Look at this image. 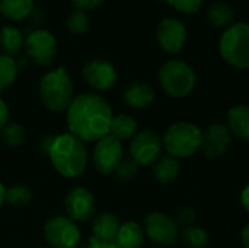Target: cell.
<instances>
[{
	"label": "cell",
	"mask_w": 249,
	"mask_h": 248,
	"mask_svg": "<svg viewBox=\"0 0 249 248\" xmlns=\"http://www.w3.org/2000/svg\"><path fill=\"white\" fill-rule=\"evenodd\" d=\"M203 130L190 121H178L168 127L162 137L163 149L177 159H185L196 155L201 146Z\"/></svg>",
	"instance_id": "5b68a950"
},
{
	"label": "cell",
	"mask_w": 249,
	"mask_h": 248,
	"mask_svg": "<svg viewBox=\"0 0 249 248\" xmlns=\"http://www.w3.org/2000/svg\"><path fill=\"white\" fill-rule=\"evenodd\" d=\"M64 208L67 218L73 222H88L96 212L95 196L85 187H74L67 193Z\"/></svg>",
	"instance_id": "5bb4252c"
},
{
	"label": "cell",
	"mask_w": 249,
	"mask_h": 248,
	"mask_svg": "<svg viewBox=\"0 0 249 248\" xmlns=\"http://www.w3.org/2000/svg\"><path fill=\"white\" fill-rule=\"evenodd\" d=\"M0 47L6 56H16L25 47V39L22 32L12 25H6L0 29Z\"/></svg>",
	"instance_id": "7402d4cb"
},
{
	"label": "cell",
	"mask_w": 249,
	"mask_h": 248,
	"mask_svg": "<svg viewBox=\"0 0 249 248\" xmlns=\"http://www.w3.org/2000/svg\"><path fill=\"white\" fill-rule=\"evenodd\" d=\"M207 18L209 22L216 26V28H229L235 23V10L231 4L223 3V1H217L209 6L207 9Z\"/></svg>",
	"instance_id": "603a6c76"
},
{
	"label": "cell",
	"mask_w": 249,
	"mask_h": 248,
	"mask_svg": "<svg viewBox=\"0 0 249 248\" xmlns=\"http://www.w3.org/2000/svg\"><path fill=\"white\" fill-rule=\"evenodd\" d=\"M105 0H71L73 6L76 7V10H90V9H96L98 6H101Z\"/></svg>",
	"instance_id": "d6a6232c"
},
{
	"label": "cell",
	"mask_w": 249,
	"mask_h": 248,
	"mask_svg": "<svg viewBox=\"0 0 249 248\" xmlns=\"http://www.w3.org/2000/svg\"><path fill=\"white\" fill-rule=\"evenodd\" d=\"M19 72L16 60L10 56L0 54V92L6 91L13 85Z\"/></svg>",
	"instance_id": "d4e9b609"
},
{
	"label": "cell",
	"mask_w": 249,
	"mask_h": 248,
	"mask_svg": "<svg viewBox=\"0 0 249 248\" xmlns=\"http://www.w3.org/2000/svg\"><path fill=\"white\" fill-rule=\"evenodd\" d=\"M32 200V191L28 186L16 184L6 189V203L15 208L28 206Z\"/></svg>",
	"instance_id": "4316f807"
},
{
	"label": "cell",
	"mask_w": 249,
	"mask_h": 248,
	"mask_svg": "<svg viewBox=\"0 0 249 248\" xmlns=\"http://www.w3.org/2000/svg\"><path fill=\"white\" fill-rule=\"evenodd\" d=\"M89 16L86 15V12L83 10H74L69 15L67 20H66V26L71 34L76 35H82L89 29Z\"/></svg>",
	"instance_id": "f1b7e54d"
},
{
	"label": "cell",
	"mask_w": 249,
	"mask_h": 248,
	"mask_svg": "<svg viewBox=\"0 0 249 248\" xmlns=\"http://www.w3.org/2000/svg\"><path fill=\"white\" fill-rule=\"evenodd\" d=\"M54 170L64 178L73 180L80 177L88 167V151L85 143L71 133L54 136L48 152Z\"/></svg>",
	"instance_id": "7a4b0ae2"
},
{
	"label": "cell",
	"mask_w": 249,
	"mask_h": 248,
	"mask_svg": "<svg viewBox=\"0 0 249 248\" xmlns=\"http://www.w3.org/2000/svg\"><path fill=\"white\" fill-rule=\"evenodd\" d=\"M144 235L162 247L174 246L179 238V225L174 218L163 212H150L143 221Z\"/></svg>",
	"instance_id": "ba28073f"
},
{
	"label": "cell",
	"mask_w": 249,
	"mask_h": 248,
	"mask_svg": "<svg viewBox=\"0 0 249 248\" xmlns=\"http://www.w3.org/2000/svg\"><path fill=\"white\" fill-rule=\"evenodd\" d=\"M1 139L3 143L9 148H19L23 145L26 139V130L19 123H7L1 130Z\"/></svg>",
	"instance_id": "484cf974"
},
{
	"label": "cell",
	"mask_w": 249,
	"mask_h": 248,
	"mask_svg": "<svg viewBox=\"0 0 249 248\" xmlns=\"http://www.w3.org/2000/svg\"><path fill=\"white\" fill-rule=\"evenodd\" d=\"M188 34L185 23L175 16L163 18L156 28V41L159 47L168 54L179 53L187 42Z\"/></svg>",
	"instance_id": "8fae6325"
},
{
	"label": "cell",
	"mask_w": 249,
	"mask_h": 248,
	"mask_svg": "<svg viewBox=\"0 0 249 248\" xmlns=\"http://www.w3.org/2000/svg\"><path fill=\"white\" fill-rule=\"evenodd\" d=\"M34 10V0H0V12L10 20H22Z\"/></svg>",
	"instance_id": "cb8c5ba5"
},
{
	"label": "cell",
	"mask_w": 249,
	"mask_h": 248,
	"mask_svg": "<svg viewBox=\"0 0 249 248\" xmlns=\"http://www.w3.org/2000/svg\"><path fill=\"white\" fill-rule=\"evenodd\" d=\"M25 51L38 66H50L57 54V39L47 29H35L25 39Z\"/></svg>",
	"instance_id": "30bf717a"
},
{
	"label": "cell",
	"mask_w": 249,
	"mask_h": 248,
	"mask_svg": "<svg viewBox=\"0 0 249 248\" xmlns=\"http://www.w3.org/2000/svg\"><path fill=\"white\" fill-rule=\"evenodd\" d=\"M152 167H153V177L160 184L174 183L181 172L179 159L171 155H162Z\"/></svg>",
	"instance_id": "ffe728a7"
},
{
	"label": "cell",
	"mask_w": 249,
	"mask_h": 248,
	"mask_svg": "<svg viewBox=\"0 0 249 248\" xmlns=\"http://www.w3.org/2000/svg\"><path fill=\"white\" fill-rule=\"evenodd\" d=\"M123 143L108 134L95 143L92 162L98 172L109 175L114 174V171L123 161Z\"/></svg>",
	"instance_id": "7c38bea8"
},
{
	"label": "cell",
	"mask_w": 249,
	"mask_h": 248,
	"mask_svg": "<svg viewBox=\"0 0 249 248\" xmlns=\"http://www.w3.org/2000/svg\"><path fill=\"white\" fill-rule=\"evenodd\" d=\"M53 142H54V136H45V137L41 139V151H42V153L48 155Z\"/></svg>",
	"instance_id": "d590c367"
},
{
	"label": "cell",
	"mask_w": 249,
	"mask_h": 248,
	"mask_svg": "<svg viewBox=\"0 0 249 248\" xmlns=\"http://www.w3.org/2000/svg\"><path fill=\"white\" fill-rule=\"evenodd\" d=\"M82 77L92 89L98 92H105L114 88L118 79V73L109 61L93 58L83 66Z\"/></svg>",
	"instance_id": "4fadbf2b"
},
{
	"label": "cell",
	"mask_w": 249,
	"mask_h": 248,
	"mask_svg": "<svg viewBox=\"0 0 249 248\" xmlns=\"http://www.w3.org/2000/svg\"><path fill=\"white\" fill-rule=\"evenodd\" d=\"M36 248H48V247H44V246H39V247H36Z\"/></svg>",
	"instance_id": "ab89813d"
},
{
	"label": "cell",
	"mask_w": 249,
	"mask_h": 248,
	"mask_svg": "<svg viewBox=\"0 0 249 248\" xmlns=\"http://www.w3.org/2000/svg\"><path fill=\"white\" fill-rule=\"evenodd\" d=\"M137 171H139V165L131 158H127V159L123 158V161L120 162V165L114 171V175H115V178L118 181L128 183V181H131L136 177Z\"/></svg>",
	"instance_id": "f546056e"
},
{
	"label": "cell",
	"mask_w": 249,
	"mask_h": 248,
	"mask_svg": "<svg viewBox=\"0 0 249 248\" xmlns=\"http://www.w3.org/2000/svg\"><path fill=\"white\" fill-rule=\"evenodd\" d=\"M42 234L51 248H76L80 243V229L67 216H51L42 227Z\"/></svg>",
	"instance_id": "52a82bcc"
},
{
	"label": "cell",
	"mask_w": 249,
	"mask_h": 248,
	"mask_svg": "<svg viewBox=\"0 0 249 248\" xmlns=\"http://www.w3.org/2000/svg\"><path fill=\"white\" fill-rule=\"evenodd\" d=\"M182 241L188 248H207L209 246V234L200 227L191 225L184 228L182 234Z\"/></svg>",
	"instance_id": "83f0119b"
},
{
	"label": "cell",
	"mask_w": 249,
	"mask_h": 248,
	"mask_svg": "<svg viewBox=\"0 0 249 248\" xmlns=\"http://www.w3.org/2000/svg\"><path fill=\"white\" fill-rule=\"evenodd\" d=\"M162 1L168 3L171 7L185 15H193L200 12L204 4V0H162Z\"/></svg>",
	"instance_id": "4dcf8cb0"
},
{
	"label": "cell",
	"mask_w": 249,
	"mask_h": 248,
	"mask_svg": "<svg viewBox=\"0 0 249 248\" xmlns=\"http://www.w3.org/2000/svg\"><path fill=\"white\" fill-rule=\"evenodd\" d=\"M228 127L233 137L249 143V105L239 104L228 111Z\"/></svg>",
	"instance_id": "e0dca14e"
},
{
	"label": "cell",
	"mask_w": 249,
	"mask_h": 248,
	"mask_svg": "<svg viewBox=\"0 0 249 248\" xmlns=\"http://www.w3.org/2000/svg\"><path fill=\"white\" fill-rule=\"evenodd\" d=\"M9 123V108L7 104L4 102V99L0 98V132L3 130V127Z\"/></svg>",
	"instance_id": "836d02e7"
},
{
	"label": "cell",
	"mask_w": 249,
	"mask_h": 248,
	"mask_svg": "<svg viewBox=\"0 0 249 248\" xmlns=\"http://www.w3.org/2000/svg\"><path fill=\"white\" fill-rule=\"evenodd\" d=\"M158 79L163 92L172 98L188 96L197 83L194 69L179 58H172L163 63L158 72Z\"/></svg>",
	"instance_id": "8992f818"
},
{
	"label": "cell",
	"mask_w": 249,
	"mask_h": 248,
	"mask_svg": "<svg viewBox=\"0 0 249 248\" xmlns=\"http://www.w3.org/2000/svg\"><path fill=\"white\" fill-rule=\"evenodd\" d=\"M143 227L134 221H127L120 225L115 244L118 248H140L144 243Z\"/></svg>",
	"instance_id": "d6986e66"
},
{
	"label": "cell",
	"mask_w": 249,
	"mask_h": 248,
	"mask_svg": "<svg viewBox=\"0 0 249 248\" xmlns=\"http://www.w3.org/2000/svg\"><path fill=\"white\" fill-rule=\"evenodd\" d=\"M241 205L242 208L249 213V184H247L241 193Z\"/></svg>",
	"instance_id": "8d00e7d4"
},
{
	"label": "cell",
	"mask_w": 249,
	"mask_h": 248,
	"mask_svg": "<svg viewBox=\"0 0 249 248\" xmlns=\"http://www.w3.org/2000/svg\"><path fill=\"white\" fill-rule=\"evenodd\" d=\"M232 140L233 136L226 124L222 123L212 124L206 130H203L200 152L210 159L220 158L222 155L226 153V151L232 145Z\"/></svg>",
	"instance_id": "9a60e30c"
},
{
	"label": "cell",
	"mask_w": 249,
	"mask_h": 248,
	"mask_svg": "<svg viewBox=\"0 0 249 248\" xmlns=\"http://www.w3.org/2000/svg\"><path fill=\"white\" fill-rule=\"evenodd\" d=\"M39 98L44 107L53 113L67 111L74 99V89L73 82L64 67H57L41 77Z\"/></svg>",
	"instance_id": "3957f363"
},
{
	"label": "cell",
	"mask_w": 249,
	"mask_h": 248,
	"mask_svg": "<svg viewBox=\"0 0 249 248\" xmlns=\"http://www.w3.org/2000/svg\"><path fill=\"white\" fill-rule=\"evenodd\" d=\"M6 203V187L0 183V208Z\"/></svg>",
	"instance_id": "f35d334b"
},
{
	"label": "cell",
	"mask_w": 249,
	"mask_h": 248,
	"mask_svg": "<svg viewBox=\"0 0 249 248\" xmlns=\"http://www.w3.org/2000/svg\"><path fill=\"white\" fill-rule=\"evenodd\" d=\"M120 219L111 213V212H104L101 215H98L93 219L92 224V237L99 240V241H105V243H114L120 229Z\"/></svg>",
	"instance_id": "ac0fdd59"
},
{
	"label": "cell",
	"mask_w": 249,
	"mask_h": 248,
	"mask_svg": "<svg viewBox=\"0 0 249 248\" xmlns=\"http://www.w3.org/2000/svg\"><path fill=\"white\" fill-rule=\"evenodd\" d=\"M241 240H242V244H244V247L249 248V222L247 224V225H245V228L242 229Z\"/></svg>",
	"instance_id": "74e56055"
},
{
	"label": "cell",
	"mask_w": 249,
	"mask_h": 248,
	"mask_svg": "<svg viewBox=\"0 0 249 248\" xmlns=\"http://www.w3.org/2000/svg\"><path fill=\"white\" fill-rule=\"evenodd\" d=\"M139 132L137 121L128 114H117L111 120L109 126V136L115 137L120 142L131 140Z\"/></svg>",
	"instance_id": "44dd1931"
},
{
	"label": "cell",
	"mask_w": 249,
	"mask_h": 248,
	"mask_svg": "<svg viewBox=\"0 0 249 248\" xmlns=\"http://www.w3.org/2000/svg\"><path fill=\"white\" fill-rule=\"evenodd\" d=\"M86 248H118L115 243H105V241H99L93 237H90L89 244Z\"/></svg>",
	"instance_id": "e575fe53"
},
{
	"label": "cell",
	"mask_w": 249,
	"mask_h": 248,
	"mask_svg": "<svg viewBox=\"0 0 249 248\" xmlns=\"http://www.w3.org/2000/svg\"><path fill=\"white\" fill-rule=\"evenodd\" d=\"M123 99L133 110H146L155 101V89L146 82H134L124 89Z\"/></svg>",
	"instance_id": "2e32d148"
},
{
	"label": "cell",
	"mask_w": 249,
	"mask_h": 248,
	"mask_svg": "<svg viewBox=\"0 0 249 248\" xmlns=\"http://www.w3.org/2000/svg\"><path fill=\"white\" fill-rule=\"evenodd\" d=\"M219 53L225 63L238 70H249V23L235 22L219 39Z\"/></svg>",
	"instance_id": "277c9868"
},
{
	"label": "cell",
	"mask_w": 249,
	"mask_h": 248,
	"mask_svg": "<svg viewBox=\"0 0 249 248\" xmlns=\"http://www.w3.org/2000/svg\"><path fill=\"white\" fill-rule=\"evenodd\" d=\"M196 219H197V212L193 208H184L178 212V216L175 221L179 227L187 228V227H191L196 222Z\"/></svg>",
	"instance_id": "1f68e13d"
},
{
	"label": "cell",
	"mask_w": 249,
	"mask_h": 248,
	"mask_svg": "<svg viewBox=\"0 0 249 248\" xmlns=\"http://www.w3.org/2000/svg\"><path fill=\"white\" fill-rule=\"evenodd\" d=\"M112 117L114 114L109 102L104 96L92 92L74 96L66 111L69 133L80 139L83 143H96L108 136Z\"/></svg>",
	"instance_id": "6da1fadb"
},
{
	"label": "cell",
	"mask_w": 249,
	"mask_h": 248,
	"mask_svg": "<svg viewBox=\"0 0 249 248\" xmlns=\"http://www.w3.org/2000/svg\"><path fill=\"white\" fill-rule=\"evenodd\" d=\"M162 137L150 129L137 132L130 142V158L139 167L153 165L162 156Z\"/></svg>",
	"instance_id": "9c48e42d"
}]
</instances>
